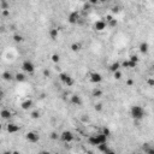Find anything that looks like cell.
Returning <instances> with one entry per match:
<instances>
[{
	"mask_svg": "<svg viewBox=\"0 0 154 154\" xmlns=\"http://www.w3.org/2000/svg\"><path fill=\"white\" fill-rule=\"evenodd\" d=\"M90 4H92V5H98L99 3H98V1H95V0H92V1H90Z\"/></svg>",
	"mask_w": 154,
	"mask_h": 154,
	"instance_id": "obj_39",
	"label": "cell"
},
{
	"mask_svg": "<svg viewBox=\"0 0 154 154\" xmlns=\"http://www.w3.org/2000/svg\"><path fill=\"white\" fill-rule=\"evenodd\" d=\"M0 6H1V10H7V3H6L5 0H1L0 1Z\"/></svg>",
	"mask_w": 154,
	"mask_h": 154,
	"instance_id": "obj_27",
	"label": "cell"
},
{
	"mask_svg": "<svg viewBox=\"0 0 154 154\" xmlns=\"http://www.w3.org/2000/svg\"><path fill=\"white\" fill-rule=\"evenodd\" d=\"M51 137H52V138H58V135H57L55 132H52V135H51Z\"/></svg>",
	"mask_w": 154,
	"mask_h": 154,
	"instance_id": "obj_37",
	"label": "cell"
},
{
	"mask_svg": "<svg viewBox=\"0 0 154 154\" xmlns=\"http://www.w3.org/2000/svg\"><path fill=\"white\" fill-rule=\"evenodd\" d=\"M107 25H110V27H116V25H117V19H116V18H113V19H112V21H111Z\"/></svg>",
	"mask_w": 154,
	"mask_h": 154,
	"instance_id": "obj_30",
	"label": "cell"
},
{
	"mask_svg": "<svg viewBox=\"0 0 154 154\" xmlns=\"http://www.w3.org/2000/svg\"><path fill=\"white\" fill-rule=\"evenodd\" d=\"M136 65H137V63H134V61H131L130 59H128V60H125V61H123V63H122V66H123V67H128V69L136 67Z\"/></svg>",
	"mask_w": 154,
	"mask_h": 154,
	"instance_id": "obj_15",
	"label": "cell"
},
{
	"mask_svg": "<svg viewBox=\"0 0 154 154\" xmlns=\"http://www.w3.org/2000/svg\"><path fill=\"white\" fill-rule=\"evenodd\" d=\"M22 70L27 73H33L35 71V65L31 60H24L22 63Z\"/></svg>",
	"mask_w": 154,
	"mask_h": 154,
	"instance_id": "obj_4",
	"label": "cell"
},
{
	"mask_svg": "<svg viewBox=\"0 0 154 154\" xmlns=\"http://www.w3.org/2000/svg\"><path fill=\"white\" fill-rule=\"evenodd\" d=\"M138 48H140V52L141 53H143V54H147L149 51V45L146 42V41H143V42H141L140 44V46H138Z\"/></svg>",
	"mask_w": 154,
	"mask_h": 154,
	"instance_id": "obj_14",
	"label": "cell"
},
{
	"mask_svg": "<svg viewBox=\"0 0 154 154\" xmlns=\"http://www.w3.org/2000/svg\"><path fill=\"white\" fill-rule=\"evenodd\" d=\"M70 101H71L72 105H75V106H81L82 105V98L80 96V95H77V94H73L71 95V98H70Z\"/></svg>",
	"mask_w": 154,
	"mask_h": 154,
	"instance_id": "obj_10",
	"label": "cell"
},
{
	"mask_svg": "<svg viewBox=\"0 0 154 154\" xmlns=\"http://www.w3.org/2000/svg\"><path fill=\"white\" fill-rule=\"evenodd\" d=\"M88 143L92 146H100L102 143H107V135L105 134H96V135H92L88 137Z\"/></svg>",
	"mask_w": 154,
	"mask_h": 154,
	"instance_id": "obj_2",
	"label": "cell"
},
{
	"mask_svg": "<svg viewBox=\"0 0 154 154\" xmlns=\"http://www.w3.org/2000/svg\"><path fill=\"white\" fill-rule=\"evenodd\" d=\"M105 154H117V153H116V152H114V150H113L112 148H110L108 150H107V152H106V153H105Z\"/></svg>",
	"mask_w": 154,
	"mask_h": 154,
	"instance_id": "obj_34",
	"label": "cell"
},
{
	"mask_svg": "<svg viewBox=\"0 0 154 154\" xmlns=\"http://www.w3.org/2000/svg\"><path fill=\"white\" fill-rule=\"evenodd\" d=\"M67 21H69V23H71V24H76L80 21V12L71 11L69 13V16H67Z\"/></svg>",
	"mask_w": 154,
	"mask_h": 154,
	"instance_id": "obj_7",
	"label": "cell"
},
{
	"mask_svg": "<svg viewBox=\"0 0 154 154\" xmlns=\"http://www.w3.org/2000/svg\"><path fill=\"white\" fill-rule=\"evenodd\" d=\"M25 138H27V141H29L30 143H36V142H38V140H40V135L35 131H29V132H27Z\"/></svg>",
	"mask_w": 154,
	"mask_h": 154,
	"instance_id": "obj_6",
	"label": "cell"
},
{
	"mask_svg": "<svg viewBox=\"0 0 154 154\" xmlns=\"http://www.w3.org/2000/svg\"><path fill=\"white\" fill-rule=\"evenodd\" d=\"M95 110H96V111H101V110H102V105H101V104L95 105Z\"/></svg>",
	"mask_w": 154,
	"mask_h": 154,
	"instance_id": "obj_32",
	"label": "cell"
},
{
	"mask_svg": "<svg viewBox=\"0 0 154 154\" xmlns=\"http://www.w3.org/2000/svg\"><path fill=\"white\" fill-rule=\"evenodd\" d=\"M12 154H21V153H19L18 150H13V152H12Z\"/></svg>",
	"mask_w": 154,
	"mask_h": 154,
	"instance_id": "obj_41",
	"label": "cell"
},
{
	"mask_svg": "<svg viewBox=\"0 0 154 154\" xmlns=\"http://www.w3.org/2000/svg\"><path fill=\"white\" fill-rule=\"evenodd\" d=\"M131 61H134V63H138V58L137 55H130V58H129Z\"/></svg>",
	"mask_w": 154,
	"mask_h": 154,
	"instance_id": "obj_29",
	"label": "cell"
},
{
	"mask_svg": "<svg viewBox=\"0 0 154 154\" xmlns=\"http://www.w3.org/2000/svg\"><path fill=\"white\" fill-rule=\"evenodd\" d=\"M51 59H52V61H53V63H59V60H60V57H59V54L54 53V54L51 55Z\"/></svg>",
	"mask_w": 154,
	"mask_h": 154,
	"instance_id": "obj_23",
	"label": "cell"
},
{
	"mask_svg": "<svg viewBox=\"0 0 154 154\" xmlns=\"http://www.w3.org/2000/svg\"><path fill=\"white\" fill-rule=\"evenodd\" d=\"M13 40H15L16 42H22L23 37H22V35H18V34H16V35H13Z\"/></svg>",
	"mask_w": 154,
	"mask_h": 154,
	"instance_id": "obj_25",
	"label": "cell"
},
{
	"mask_svg": "<svg viewBox=\"0 0 154 154\" xmlns=\"http://www.w3.org/2000/svg\"><path fill=\"white\" fill-rule=\"evenodd\" d=\"M3 78H4L5 81H11V80L15 78V76H13L10 71H5V72H3Z\"/></svg>",
	"mask_w": 154,
	"mask_h": 154,
	"instance_id": "obj_19",
	"label": "cell"
},
{
	"mask_svg": "<svg viewBox=\"0 0 154 154\" xmlns=\"http://www.w3.org/2000/svg\"><path fill=\"white\" fill-rule=\"evenodd\" d=\"M1 118L3 119H10V117H11V111L7 110V108H4V110H1Z\"/></svg>",
	"mask_w": 154,
	"mask_h": 154,
	"instance_id": "obj_18",
	"label": "cell"
},
{
	"mask_svg": "<svg viewBox=\"0 0 154 154\" xmlns=\"http://www.w3.org/2000/svg\"><path fill=\"white\" fill-rule=\"evenodd\" d=\"M40 116H41V113H40L38 111H34L33 113H31V118H34V119H37V118H40Z\"/></svg>",
	"mask_w": 154,
	"mask_h": 154,
	"instance_id": "obj_26",
	"label": "cell"
},
{
	"mask_svg": "<svg viewBox=\"0 0 154 154\" xmlns=\"http://www.w3.org/2000/svg\"><path fill=\"white\" fill-rule=\"evenodd\" d=\"M98 149H99L100 152H102V153H106L108 149H110V147H108V144L107 143H102V144H100V146H98Z\"/></svg>",
	"mask_w": 154,
	"mask_h": 154,
	"instance_id": "obj_21",
	"label": "cell"
},
{
	"mask_svg": "<svg viewBox=\"0 0 154 154\" xmlns=\"http://www.w3.org/2000/svg\"><path fill=\"white\" fill-rule=\"evenodd\" d=\"M89 80H90V82L93 83H100L102 81V76L100 75L99 72H92L90 76H89Z\"/></svg>",
	"mask_w": 154,
	"mask_h": 154,
	"instance_id": "obj_9",
	"label": "cell"
},
{
	"mask_svg": "<svg viewBox=\"0 0 154 154\" xmlns=\"http://www.w3.org/2000/svg\"><path fill=\"white\" fill-rule=\"evenodd\" d=\"M59 80H60L61 82L65 84V86H67V87H71L72 84L75 83L73 78H72L70 75L65 73V72H60V73H59Z\"/></svg>",
	"mask_w": 154,
	"mask_h": 154,
	"instance_id": "obj_3",
	"label": "cell"
},
{
	"mask_svg": "<svg viewBox=\"0 0 154 154\" xmlns=\"http://www.w3.org/2000/svg\"><path fill=\"white\" fill-rule=\"evenodd\" d=\"M33 105H34L33 100L28 99V100H25V101H23L22 104H21V107H22V110L28 111L29 108H31V106H33Z\"/></svg>",
	"mask_w": 154,
	"mask_h": 154,
	"instance_id": "obj_13",
	"label": "cell"
},
{
	"mask_svg": "<svg viewBox=\"0 0 154 154\" xmlns=\"http://www.w3.org/2000/svg\"><path fill=\"white\" fill-rule=\"evenodd\" d=\"M44 75H45V76H50V71H48V70H45Z\"/></svg>",
	"mask_w": 154,
	"mask_h": 154,
	"instance_id": "obj_38",
	"label": "cell"
},
{
	"mask_svg": "<svg viewBox=\"0 0 154 154\" xmlns=\"http://www.w3.org/2000/svg\"><path fill=\"white\" fill-rule=\"evenodd\" d=\"M131 154H136V153H131Z\"/></svg>",
	"mask_w": 154,
	"mask_h": 154,
	"instance_id": "obj_43",
	"label": "cell"
},
{
	"mask_svg": "<svg viewBox=\"0 0 154 154\" xmlns=\"http://www.w3.org/2000/svg\"><path fill=\"white\" fill-rule=\"evenodd\" d=\"M4 154H12V152H5Z\"/></svg>",
	"mask_w": 154,
	"mask_h": 154,
	"instance_id": "obj_42",
	"label": "cell"
},
{
	"mask_svg": "<svg viewBox=\"0 0 154 154\" xmlns=\"http://www.w3.org/2000/svg\"><path fill=\"white\" fill-rule=\"evenodd\" d=\"M60 138H61V141H63V142L70 143V142H72V141L75 140V135H73L71 131H69V130H65V131L61 132Z\"/></svg>",
	"mask_w": 154,
	"mask_h": 154,
	"instance_id": "obj_5",
	"label": "cell"
},
{
	"mask_svg": "<svg viewBox=\"0 0 154 154\" xmlns=\"http://www.w3.org/2000/svg\"><path fill=\"white\" fill-rule=\"evenodd\" d=\"M25 78H27V77H25V75H24V73H22V72H21V73L18 72V73H16V75H15V80H16L17 82H24V81H25Z\"/></svg>",
	"mask_w": 154,
	"mask_h": 154,
	"instance_id": "obj_20",
	"label": "cell"
},
{
	"mask_svg": "<svg viewBox=\"0 0 154 154\" xmlns=\"http://www.w3.org/2000/svg\"><path fill=\"white\" fill-rule=\"evenodd\" d=\"M81 47H82V45H81V44L73 42V44L71 45V51H72V52H78V51L81 50Z\"/></svg>",
	"mask_w": 154,
	"mask_h": 154,
	"instance_id": "obj_22",
	"label": "cell"
},
{
	"mask_svg": "<svg viewBox=\"0 0 154 154\" xmlns=\"http://www.w3.org/2000/svg\"><path fill=\"white\" fill-rule=\"evenodd\" d=\"M132 84H134V81H132V80H128V81H127V86L131 87Z\"/></svg>",
	"mask_w": 154,
	"mask_h": 154,
	"instance_id": "obj_35",
	"label": "cell"
},
{
	"mask_svg": "<svg viewBox=\"0 0 154 154\" xmlns=\"http://www.w3.org/2000/svg\"><path fill=\"white\" fill-rule=\"evenodd\" d=\"M37 154H50V152L48 150H40Z\"/></svg>",
	"mask_w": 154,
	"mask_h": 154,
	"instance_id": "obj_36",
	"label": "cell"
},
{
	"mask_svg": "<svg viewBox=\"0 0 154 154\" xmlns=\"http://www.w3.org/2000/svg\"><path fill=\"white\" fill-rule=\"evenodd\" d=\"M130 116L134 121H142L146 117V110L140 105H134L130 108Z\"/></svg>",
	"mask_w": 154,
	"mask_h": 154,
	"instance_id": "obj_1",
	"label": "cell"
},
{
	"mask_svg": "<svg viewBox=\"0 0 154 154\" xmlns=\"http://www.w3.org/2000/svg\"><path fill=\"white\" fill-rule=\"evenodd\" d=\"M122 67V64L121 63H118V61H116V63H112L110 65V71L111 72H117V71H119V69Z\"/></svg>",
	"mask_w": 154,
	"mask_h": 154,
	"instance_id": "obj_16",
	"label": "cell"
},
{
	"mask_svg": "<svg viewBox=\"0 0 154 154\" xmlns=\"http://www.w3.org/2000/svg\"><path fill=\"white\" fill-rule=\"evenodd\" d=\"M113 75H114V78H116V80H121V78H122V73H121V71L114 72Z\"/></svg>",
	"mask_w": 154,
	"mask_h": 154,
	"instance_id": "obj_31",
	"label": "cell"
},
{
	"mask_svg": "<svg viewBox=\"0 0 154 154\" xmlns=\"http://www.w3.org/2000/svg\"><path fill=\"white\" fill-rule=\"evenodd\" d=\"M102 134H105V135H107V136H108V135H110V130H108V129H106V128H104V129H102Z\"/></svg>",
	"mask_w": 154,
	"mask_h": 154,
	"instance_id": "obj_33",
	"label": "cell"
},
{
	"mask_svg": "<svg viewBox=\"0 0 154 154\" xmlns=\"http://www.w3.org/2000/svg\"><path fill=\"white\" fill-rule=\"evenodd\" d=\"M106 27H107V22L105 19H99V21H96L94 23V29L96 31H104Z\"/></svg>",
	"mask_w": 154,
	"mask_h": 154,
	"instance_id": "obj_8",
	"label": "cell"
},
{
	"mask_svg": "<svg viewBox=\"0 0 154 154\" xmlns=\"http://www.w3.org/2000/svg\"><path fill=\"white\" fill-rule=\"evenodd\" d=\"M147 83H148L149 87H154V78H147Z\"/></svg>",
	"mask_w": 154,
	"mask_h": 154,
	"instance_id": "obj_28",
	"label": "cell"
},
{
	"mask_svg": "<svg viewBox=\"0 0 154 154\" xmlns=\"http://www.w3.org/2000/svg\"><path fill=\"white\" fill-rule=\"evenodd\" d=\"M48 35H50V37L52 40H57L58 35H59V30L55 29V28H52V29H50V31H48Z\"/></svg>",
	"mask_w": 154,
	"mask_h": 154,
	"instance_id": "obj_17",
	"label": "cell"
},
{
	"mask_svg": "<svg viewBox=\"0 0 154 154\" xmlns=\"http://www.w3.org/2000/svg\"><path fill=\"white\" fill-rule=\"evenodd\" d=\"M3 13H4L5 16H7V15H9V11H7V10H4V11H3Z\"/></svg>",
	"mask_w": 154,
	"mask_h": 154,
	"instance_id": "obj_40",
	"label": "cell"
},
{
	"mask_svg": "<svg viewBox=\"0 0 154 154\" xmlns=\"http://www.w3.org/2000/svg\"><path fill=\"white\" fill-rule=\"evenodd\" d=\"M19 129L21 128L16 125V124H13V123H10V124H7V127H6V130L7 132H10V134H16V132L19 131Z\"/></svg>",
	"mask_w": 154,
	"mask_h": 154,
	"instance_id": "obj_11",
	"label": "cell"
},
{
	"mask_svg": "<svg viewBox=\"0 0 154 154\" xmlns=\"http://www.w3.org/2000/svg\"><path fill=\"white\" fill-rule=\"evenodd\" d=\"M102 95V90H100V89H94L93 90V96L95 98H100Z\"/></svg>",
	"mask_w": 154,
	"mask_h": 154,
	"instance_id": "obj_24",
	"label": "cell"
},
{
	"mask_svg": "<svg viewBox=\"0 0 154 154\" xmlns=\"http://www.w3.org/2000/svg\"><path fill=\"white\" fill-rule=\"evenodd\" d=\"M142 149L144 152V154H154V146L149 144V143H143Z\"/></svg>",
	"mask_w": 154,
	"mask_h": 154,
	"instance_id": "obj_12",
	"label": "cell"
}]
</instances>
